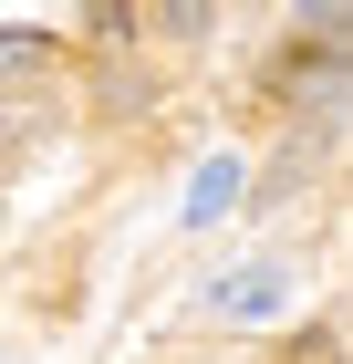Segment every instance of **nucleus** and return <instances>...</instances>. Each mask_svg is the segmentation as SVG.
I'll use <instances>...</instances> for the list:
<instances>
[{"label": "nucleus", "mask_w": 353, "mask_h": 364, "mask_svg": "<svg viewBox=\"0 0 353 364\" xmlns=\"http://www.w3.org/2000/svg\"><path fill=\"white\" fill-rule=\"evenodd\" d=\"M291 302H301V271H291V260H239V271L208 291L218 323H281Z\"/></svg>", "instance_id": "f257e3e1"}, {"label": "nucleus", "mask_w": 353, "mask_h": 364, "mask_svg": "<svg viewBox=\"0 0 353 364\" xmlns=\"http://www.w3.org/2000/svg\"><path fill=\"white\" fill-rule=\"evenodd\" d=\"M239 198H249L239 156H208V167L188 177V208H177V219H188V229H218V219H239Z\"/></svg>", "instance_id": "f03ea898"}, {"label": "nucleus", "mask_w": 353, "mask_h": 364, "mask_svg": "<svg viewBox=\"0 0 353 364\" xmlns=\"http://www.w3.org/2000/svg\"><path fill=\"white\" fill-rule=\"evenodd\" d=\"M42 53H53V31H31V21H0V84H11V73H42Z\"/></svg>", "instance_id": "7ed1b4c3"}, {"label": "nucleus", "mask_w": 353, "mask_h": 364, "mask_svg": "<svg viewBox=\"0 0 353 364\" xmlns=\"http://www.w3.org/2000/svg\"><path fill=\"white\" fill-rule=\"evenodd\" d=\"M166 31H177V42H197V31H208V0H166Z\"/></svg>", "instance_id": "20e7f679"}]
</instances>
